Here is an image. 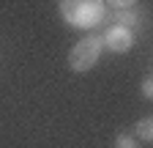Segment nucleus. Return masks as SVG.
I'll use <instances>...</instances> for the list:
<instances>
[{"label":"nucleus","mask_w":153,"mask_h":148,"mask_svg":"<svg viewBox=\"0 0 153 148\" xmlns=\"http://www.w3.org/2000/svg\"><path fill=\"white\" fill-rule=\"evenodd\" d=\"M60 16L76 30H93L104 22V0H60Z\"/></svg>","instance_id":"obj_1"},{"label":"nucleus","mask_w":153,"mask_h":148,"mask_svg":"<svg viewBox=\"0 0 153 148\" xmlns=\"http://www.w3.org/2000/svg\"><path fill=\"white\" fill-rule=\"evenodd\" d=\"M101 52H104V39L101 36H96V33H88L85 39H79L71 52H68V66L71 71H90L96 63L101 61Z\"/></svg>","instance_id":"obj_2"},{"label":"nucleus","mask_w":153,"mask_h":148,"mask_svg":"<svg viewBox=\"0 0 153 148\" xmlns=\"http://www.w3.org/2000/svg\"><path fill=\"white\" fill-rule=\"evenodd\" d=\"M104 47L109 49V52H118V55H123V52H128L131 47H134V30L131 28H120V25H112L104 36Z\"/></svg>","instance_id":"obj_3"},{"label":"nucleus","mask_w":153,"mask_h":148,"mask_svg":"<svg viewBox=\"0 0 153 148\" xmlns=\"http://www.w3.org/2000/svg\"><path fill=\"white\" fill-rule=\"evenodd\" d=\"M112 19H115V25H120V28H134L140 22V11L137 8H118L112 14Z\"/></svg>","instance_id":"obj_4"},{"label":"nucleus","mask_w":153,"mask_h":148,"mask_svg":"<svg viewBox=\"0 0 153 148\" xmlns=\"http://www.w3.org/2000/svg\"><path fill=\"white\" fill-rule=\"evenodd\" d=\"M134 132H137V137L142 143H150L153 140V118H140L137 126H134Z\"/></svg>","instance_id":"obj_5"},{"label":"nucleus","mask_w":153,"mask_h":148,"mask_svg":"<svg viewBox=\"0 0 153 148\" xmlns=\"http://www.w3.org/2000/svg\"><path fill=\"white\" fill-rule=\"evenodd\" d=\"M115 148H137V140L131 135H118L115 137Z\"/></svg>","instance_id":"obj_6"},{"label":"nucleus","mask_w":153,"mask_h":148,"mask_svg":"<svg viewBox=\"0 0 153 148\" xmlns=\"http://www.w3.org/2000/svg\"><path fill=\"white\" fill-rule=\"evenodd\" d=\"M142 96L145 99H153V77H145L142 80Z\"/></svg>","instance_id":"obj_7"},{"label":"nucleus","mask_w":153,"mask_h":148,"mask_svg":"<svg viewBox=\"0 0 153 148\" xmlns=\"http://www.w3.org/2000/svg\"><path fill=\"white\" fill-rule=\"evenodd\" d=\"M109 6H115V8H134L137 0H109Z\"/></svg>","instance_id":"obj_8"}]
</instances>
